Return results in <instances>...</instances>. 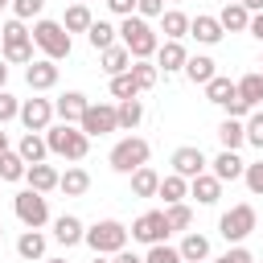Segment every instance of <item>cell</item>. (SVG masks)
<instances>
[{"instance_id":"obj_1","label":"cell","mask_w":263,"mask_h":263,"mask_svg":"<svg viewBox=\"0 0 263 263\" xmlns=\"http://www.w3.org/2000/svg\"><path fill=\"white\" fill-rule=\"evenodd\" d=\"M45 148L53 156H66V160H82L90 152V136L74 123H58V127H45Z\"/></svg>"},{"instance_id":"obj_2","label":"cell","mask_w":263,"mask_h":263,"mask_svg":"<svg viewBox=\"0 0 263 263\" xmlns=\"http://www.w3.org/2000/svg\"><path fill=\"white\" fill-rule=\"evenodd\" d=\"M29 33H33V45H37L49 62L70 58V33H66V25H62V21H45V16H37Z\"/></svg>"},{"instance_id":"obj_3","label":"cell","mask_w":263,"mask_h":263,"mask_svg":"<svg viewBox=\"0 0 263 263\" xmlns=\"http://www.w3.org/2000/svg\"><path fill=\"white\" fill-rule=\"evenodd\" d=\"M119 37H123V45H127V53L132 58H152L156 53V45H160V37L152 33V25L144 21V16H123V25H119Z\"/></svg>"},{"instance_id":"obj_4","label":"cell","mask_w":263,"mask_h":263,"mask_svg":"<svg viewBox=\"0 0 263 263\" xmlns=\"http://www.w3.org/2000/svg\"><path fill=\"white\" fill-rule=\"evenodd\" d=\"M82 242H86L95 255H115V251L127 247V226L115 222V218H103V222H95V226L82 234Z\"/></svg>"},{"instance_id":"obj_5","label":"cell","mask_w":263,"mask_h":263,"mask_svg":"<svg viewBox=\"0 0 263 263\" xmlns=\"http://www.w3.org/2000/svg\"><path fill=\"white\" fill-rule=\"evenodd\" d=\"M0 41H4V62H16V66H29L33 62V33L25 29V21H8L0 29Z\"/></svg>"},{"instance_id":"obj_6","label":"cell","mask_w":263,"mask_h":263,"mask_svg":"<svg viewBox=\"0 0 263 263\" xmlns=\"http://www.w3.org/2000/svg\"><path fill=\"white\" fill-rule=\"evenodd\" d=\"M148 156H152V148H148V140H140V136H127V140H119L115 148H111V168L115 173H136L140 164H148Z\"/></svg>"},{"instance_id":"obj_7","label":"cell","mask_w":263,"mask_h":263,"mask_svg":"<svg viewBox=\"0 0 263 263\" xmlns=\"http://www.w3.org/2000/svg\"><path fill=\"white\" fill-rule=\"evenodd\" d=\"M12 210H16V218L25 222V230H41V226L49 222V201H45V193H37V189L16 193V197H12Z\"/></svg>"},{"instance_id":"obj_8","label":"cell","mask_w":263,"mask_h":263,"mask_svg":"<svg viewBox=\"0 0 263 263\" xmlns=\"http://www.w3.org/2000/svg\"><path fill=\"white\" fill-rule=\"evenodd\" d=\"M255 230V205H230L222 218H218V234L226 238V242H242L247 234Z\"/></svg>"},{"instance_id":"obj_9","label":"cell","mask_w":263,"mask_h":263,"mask_svg":"<svg viewBox=\"0 0 263 263\" xmlns=\"http://www.w3.org/2000/svg\"><path fill=\"white\" fill-rule=\"evenodd\" d=\"M173 230H168V222H164V210H148V214H140L136 222H132V238L136 242H164Z\"/></svg>"},{"instance_id":"obj_10","label":"cell","mask_w":263,"mask_h":263,"mask_svg":"<svg viewBox=\"0 0 263 263\" xmlns=\"http://www.w3.org/2000/svg\"><path fill=\"white\" fill-rule=\"evenodd\" d=\"M78 127H82L86 136H107V132H115V127H119V123H115V107H111V103H86Z\"/></svg>"},{"instance_id":"obj_11","label":"cell","mask_w":263,"mask_h":263,"mask_svg":"<svg viewBox=\"0 0 263 263\" xmlns=\"http://www.w3.org/2000/svg\"><path fill=\"white\" fill-rule=\"evenodd\" d=\"M16 119L25 123V132H45L49 119H53V103H49V99H25Z\"/></svg>"},{"instance_id":"obj_12","label":"cell","mask_w":263,"mask_h":263,"mask_svg":"<svg viewBox=\"0 0 263 263\" xmlns=\"http://www.w3.org/2000/svg\"><path fill=\"white\" fill-rule=\"evenodd\" d=\"M205 164H210V160H205V152H201L197 144H185V148L173 152V173H181L185 181L197 177V173H205Z\"/></svg>"},{"instance_id":"obj_13","label":"cell","mask_w":263,"mask_h":263,"mask_svg":"<svg viewBox=\"0 0 263 263\" xmlns=\"http://www.w3.org/2000/svg\"><path fill=\"white\" fill-rule=\"evenodd\" d=\"M25 82H29L33 90H49V86H58V66H53L49 58H33V62L25 66Z\"/></svg>"},{"instance_id":"obj_14","label":"cell","mask_w":263,"mask_h":263,"mask_svg":"<svg viewBox=\"0 0 263 263\" xmlns=\"http://www.w3.org/2000/svg\"><path fill=\"white\" fill-rule=\"evenodd\" d=\"M189 197H197L201 205H214L222 197V181L214 173H197V177H189Z\"/></svg>"},{"instance_id":"obj_15","label":"cell","mask_w":263,"mask_h":263,"mask_svg":"<svg viewBox=\"0 0 263 263\" xmlns=\"http://www.w3.org/2000/svg\"><path fill=\"white\" fill-rule=\"evenodd\" d=\"M210 164H214V177H218V181H238L242 168H247V160H242L238 152H230V148H222Z\"/></svg>"},{"instance_id":"obj_16","label":"cell","mask_w":263,"mask_h":263,"mask_svg":"<svg viewBox=\"0 0 263 263\" xmlns=\"http://www.w3.org/2000/svg\"><path fill=\"white\" fill-rule=\"evenodd\" d=\"M25 181H29V189L49 193V189H58V168H53V164H45V160H37V164H29V168H25Z\"/></svg>"},{"instance_id":"obj_17","label":"cell","mask_w":263,"mask_h":263,"mask_svg":"<svg viewBox=\"0 0 263 263\" xmlns=\"http://www.w3.org/2000/svg\"><path fill=\"white\" fill-rule=\"evenodd\" d=\"M189 37H197L201 45H218V41H222L218 16H189Z\"/></svg>"},{"instance_id":"obj_18","label":"cell","mask_w":263,"mask_h":263,"mask_svg":"<svg viewBox=\"0 0 263 263\" xmlns=\"http://www.w3.org/2000/svg\"><path fill=\"white\" fill-rule=\"evenodd\" d=\"M185 45L181 41H164V45H156V66L164 70V74H173V70H185Z\"/></svg>"},{"instance_id":"obj_19","label":"cell","mask_w":263,"mask_h":263,"mask_svg":"<svg viewBox=\"0 0 263 263\" xmlns=\"http://www.w3.org/2000/svg\"><path fill=\"white\" fill-rule=\"evenodd\" d=\"M53 111L62 115V123H78L82 111H86V95H82V90H66V95L53 103Z\"/></svg>"},{"instance_id":"obj_20","label":"cell","mask_w":263,"mask_h":263,"mask_svg":"<svg viewBox=\"0 0 263 263\" xmlns=\"http://www.w3.org/2000/svg\"><path fill=\"white\" fill-rule=\"evenodd\" d=\"M58 189L66 193V197H82L86 189H90V173L86 168H66V173H58Z\"/></svg>"},{"instance_id":"obj_21","label":"cell","mask_w":263,"mask_h":263,"mask_svg":"<svg viewBox=\"0 0 263 263\" xmlns=\"http://www.w3.org/2000/svg\"><path fill=\"white\" fill-rule=\"evenodd\" d=\"M82 234H86V226H82L74 214H62V218L53 222V238H58L62 247H78V242H82Z\"/></svg>"},{"instance_id":"obj_22","label":"cell","mask_w":263,"mask_h":263,"mask_svg":"<svg viewBox=\"0 0 263 263\" xmlns=\"http://www.w3.org/2000/svg\"><path fill=\"white\" fill-rule=\"evenodd\" d=\"M218 25H222V33H242V29L251 25V12H247V4H222V12H218Z\"/></svg>"},{"instance_id":"obj_23","label":"cell","mask_w":263,"mask_h":263,"mask_svg":"<svg viewBox=\"0 0 263 263\" xmlns=\"http://www.w3.org/2000/svg\"><path fill=\"white\" fill-rule=\"evenodd\" d=\"M185 74H189V82L193 86H205L218 70H214V58H205V53H193V58H185Z\"/></svg>"},{"instance_id":"obj_24","label":"cell","mask_w":263,"mask_h":263,"mask_svg":"<svg viewBox=\"0 0 263 263\" xmlns=\"http://www.w3.org/2000/svg\"><path fill=\"white\" fill-rule=\"evenodd\" d=\"M140 119H144V103H140V99H119V107H115V123H119L123 132H136Z\"/></svg>"},{"instance_id":"obj_25","label":"cell","mask_w":263,"mask_h":263,"mask_svg":"<svg viewBox=\"0 0 263 263\" xmlns=\"http://www.w3.org/2000/svg\"><path fill=\"white\" fill-rule=\"evenodd\" d=\"M156 197H164V205H173V201L189 197V181H185L181 173H168V177H160V185H156Z\"/></svg>"},{"instance_id":"obj_26","label":"cell","mask_w":263,"mask_h":263,"mask_svg":"<svg viewBox=\"0 0 263 263\" xmlns=\"http://www.w3.org/2000/svg\"><path fill=\"white\" fill-rule=\"evenodd\" d=\"M160 29L168 41H181V37H189V16L181 8H168V12H160Z\"/></svg>"},{"instance_id":"obj_27","label":"cell","mask_w":263,"mask_h":263,"mask_svg":"<svg viewBox=\"0 0 263 263\" xmlns=\"http://www.w3.org/2000/svg\"><path fill=\"white\" fill-rule=\"evenodd\" d=\"M127 177H132V193H136V197H156V185H160L156 168L140 164V168H136V173H127Z\"/></svg>"},{"instance_id":"obj_28","label":"cell","mask_w":263,"mask_h":263,"mask_svg":"<svg viewBox=\"0 0 263 263\" xmlns=\"http://www.w3.org/2000/svg\"><path fill=\"white\" fill-rule=\"evenodd\" d=\"M177 251H181V259H185V263H201V259L210 255V238H205V234H197V230H189V234H185V242H181Z\"/></svg>"},{"instance_id":"obj_29","label":"cell","mask_w":263,"mask_h":263,"mask_svg":"<svg viewBox=\"0 0 263 263\" xmlns=\"http://www.w3.org/2000/svg\"><path fill=\"white\" fill-rule=\"evenodd\" d=\"M218 140H222V148L238 152V148L247 144V132H242V123H238V119H230V115H226V119L218 123Z\"/></svg>"},{"instance_id":"obj_30","label":"cell","mask_w":263,"mask_h":263,"mask_svg":"<svg viewBox=\"0 0 263 263\" xmlns=\"http://www.w3.org/2000/svg\"><path fill=\"white\" fill-rule=\"evenodd\" d=\"M16 152H21V160H25V164H37V160H45V156H49V148H45V140H41L37 132H25V140L16 144Z\"/></svg>"},{"instance_id":"obj_31","label":"cell","mask_w":263,"mask_h":263,"mask_svg":"<svg viewBox=\"0 0 263 263\" xmlns=\"http://www.w3.org/2000/svg\"><path fill=\"white\" fill-rule=\"evenodd\" d=\"M90 21H95V16H90V8H86L82 0H78V4H70V8H66V16H62L66 33H86V29H90Z\"/></svg>"},{"instance_id":"obj_32","label":"cell","mask_w":263,"mask_h":263,"mask_svg":"<svg viewBox=\"0 0 263 263\" xmlns=\"http://www.w3.org/2000/svg\"><path fill=\"white\" fill-rule=\"evenodd\" d=\"M16 255H21V259H41V255H45V234H41V230H25V234L16 238Z\"/></svg>"},{"instance_id":"obj_33","label":"cell","mask_w":263,"mask_h":263,"mask_svg":"<svg viewBox=\"0 0 263 263\" xmlns=\"http://www.w3.org/2000/svg\"><path fill=\"white\" fill-rule=\"evenodd\" d=\"M115 33H119L115 25H107V21H90V29H86V41H90V45L103 53L107 45H115Z\"/></svg>"},{"instance_id":"obj_34","label":"cell","mask_w":263,"mask_h":263,"mask_svg":"<svg viewBox=\"0 0 263 263\" xmlns=\"http://www.w3.org/2000/svg\"><path fill=\"white\" fill-rule=\"evenodd\" d=\"M127 66H132L127 45H107V49H103V70H107V74H123Z\"/></svg>"},{"instance_id":"obj_35","label":"cell","mask_w":263,"mask_h":263,"mask_svg":"<svg viewBox=\"0 0 263 263\" xmlns=\"http://www.w3.org/2000/svg\"><path fill=\"white\" fill-rule=\"evenodd\" d=\"M127 70H132V78H136V86H140V90H152V86H156V66H152L148 58H132V66H127Z\"/></svg>"},{"instance_id":"obj_36","label":"cell","mask_w":263,"mask_h":263,"mask_svg":"<svg viewBox=\"0 0 263 263\" xmlns=\"http://www.w3.org/2000/svg\"><path fill=\"white\" fill-rule=\"evenodd\" d=\"M234 95H238V86H234L230 78H218V74H214V78L205 82V99H210V103H218V107H222L226 99H234Z\"/></svg>"},{"instance_id":"obj_37","label":"cell","mask_w":263,"mask_h":263,"mask_svg":"<svg viewBox=\"0 0 263 263\" xmlns=\"http://www.w3.org/2000/svg\"><path fill=\"white\" fill-rule=\"evenodd\" d=\"M25 168H29V164L21 160V152H8V148L0 152V181H21Z\"/></svg>"},{"instance_id":"obj_38","label":"cell","mask_w":263,"mask_h":263,"mask_svg":"<svg viewBox=\"0 0 263 263\" xmlns=\"http://www.w3.org/2000/svg\"><path fill=\"white\" fill-rule=\"evenodd\" d=\"M164 222H168V230H189L193 210H189L185 201H173V205H164Z\"/></svg>"},{"instance_id":"obj_39","label":"cell","mask_w":263,"mask_h":263,"mask_svg":"<svg viewBox=\"0 0 263 263\" xmlns=\"http://www.w3.org/2000/svg\"><path fill=\"white\" fill-rule=\"evenodd\" d=\"M234 86H238V95H242L251 107H255V103H263V74H242Z\"/></svg>"},{"instance_id":"obj_40","label":"cell","mask_w":263,"mask_h":263,"mask_svg":"<svg viewBox=\"0 0 263 263\" xmlns=\"http://www.w3.org/2000/svg\"><path fill=\"white\" fill-rule=\"evenodd\" d=\"M111 95H115V99H136V95H140V86H136L132 70H123V74H111Z\"/></svg>"},{"instance_id":"obj_41","label":"cell","mask_w":263,"mask_h":263,"mask_svg":"<svg viewBox=\"0 0 263 263\" xmlns=\"http://www.w3.org/2000/svg\"><path fill=\"white\" fill-rule=\"evenodd\" d=\"M144 263H185V259H181L177 247H168V242H152L148 255H144Z\"/></svg>"},{"instance_id":"obj_42","label":"cell","mask_w":263,"mask_h":263,"mask_svg":"<svg viewBox=\"0 0 263 263\" xmlns=\"http://www.w3.org/2000/svg\"><path fill=\"white\" fill-rule=\"evenodd\" d=\"M45 8V0H12V16L16 21H37Z\"/></svg>"},{"instance_id":"obj_43","label":"cell","mask_w":263,"mask_h":263,"mask_svg":"<svg viewBox=\"0 0 263 263\" xmlns=\"http://www.w3.org/2000/svg\"><path fill=\"white\" fill-rule=\"evenodd\" d=\"M242 132H247V144H255V148L263 152V111H255V115L242 123Z\"/></svg>"},{"instance_id":"obj_44","label":"cell","mask_w":263,"mask_h":263,"mask_svg":"<svg viewBox=\"0 0 263 263\" xmlns=\"http://www.w3.org/2000/svg\"><path fill=\"white\" fill-rule=\"evenodd\" d=\"M242 181H247V189H251V193H263V156H259V160H251V164L242 168Z\"/></svg>"},{"instance_id":"obj_45","label":"cell","mask_w":263,"mask_h":263,"mask_svg":"<svg viewBox=\"0 0 263 263\" xmlns=\"http://www.w3.org/2000/svg\"><path fill=\"white\" fill-rule=\"evenodd\" d=\"M16 115H21V103H16L8 90H0V127H4L8 119H16Z\"/></svg>"},{"instance_id":"obj_46","label":"cell","mask_w":263,"mask_h":263,"mask_svg":"<svg viewBox=\"0 0 263 263\" xmlns=\"http://www.w3.org/2000/svg\"><path fill=\"white\" fill-rule=\"evenodd\" d=\"M222 107H226V115H230V119H242V115H251V103H247L242 95H234V99H226Z\"/></svg>"},{"instance_id":"obj_47","label":"cell","mask_w":263,"mask_h":263,"mask_svg":"<svg viewBox=\"0 0 263 263\" xmlns=\"http://www.w3.org/2000/svg\"><path fill=\"white\" fill-rule=\"evenodd\" d=\"M160 12H164V0H136V16L148 21V16H160Z\"/></svg>"},{"instance_id":"obj_48","label":"cell","mask_w":263,"mask_h":263,"mask_svg":"<svg viewBox=\"0 0 263 263\" xmlns=\"http://www.w3.org/2000/svg\"><path fill=\"white\" fill-rule=\"evenodd\" d=\"M214 263H255V259H251V251H242V247H230V251H226L222 259H214Z\"/></svg>"},{"instance_id":"obj_49","label":"cell","mask_w":263,"mask_h":263,"mask_svg":"<svg viewBox=\"0 0 263 263\" xmlns=\"http://www.w3.org/2000/svg\"><path fill=\"white\" fill-rule=\"evenodd\" d=\"M107 8H111L115 16H132V12H136V0H107Z\"/></svg>"},{"instance_id":"obj_50","label":"cell","mask_w":263,"mask_h":263,"mask_svg":"<svg viewBox=\"0 0 263 263\" xmlns=\"http://www.w3.org/2000/svg\"><path fill=\"white\" fill-rule=\"evenodd\" d=\"M247 33L263 41V12H251V25H247Z\"/></svg>"},{"instance_id":"obj_51","label":"cell","mask_w":263,"mask_h":263,"mask_svg":"<svg viewBox=\"0 0 263 263\" xmlns=\"http://www.w3.org/2000/svg\"><path fill=\"white\" fill-rule=\"evenodd\" d=\"M115 263H144V259H136L132 251H115Z\"/></svg>"},{"instance_id":"obj_52","label":"cell","mask_w":263,"mask_h":263,"mask_svg":"<svg viewBox=\"0 0 263 263\" xmlns=\"http://www.w3.org/2000/svg\"><path fill=\"white\" fill-rule=\"evenodd\" d=\"M247 4V12H263V0H242Z\"/></svg>"},{"instance_id":"obj_53","label":"cell","mask_w":263,"mask_h":263,"mask_svg":"<svg viewBox=\"0 0 263 263\" xmlns=\"http://www.w3.org/2000/svg\"><path fill=\"white\" fill-rule=\"evenodd\" d=\"M4 82H8V62L0 58V90H4Z\"/></svg>"},{"instance_id":"obj_54","label":"cell","mask_w":263,"mask_h":263,"mask_svg":"<svg viewBox=\"0 0 263 263\" xmlns=\"http://www.w3.org/2000/svg\"><path fill=\"white\" fill-rule=\"evenodd\" d=\"M4 148H8V136H4V132H0V152H4Z\"/></svg>"},{"instance_id":"obj_55","label":"cell","mask_w":263,"mask_h":263,"mask_svg":"<svg viewBox=\"0 0 263 263\" xmlns=\"http://www.w3.org/2000/svg\"><path fill=\"white\" fill-rule=\"evenodd\" d=\"M90 263H107V259H103V255H95V259H90Z\"/></svg>"},{"instance_id":"obj_56","label":"cell","mask_w":263,"mask_h":263,"mask_svg":"<svg viewBox=\"0 0 263 263\" xmlns=\"http://www.w3.org/2000/svg\"><path fill=\"white\" fill-rule=\"evenodd\" d=\"M45 263H66V259H45Z\"/></svg>"},{"instance_id":"obj_57","label":"cell","mask_w":263,"mask_h":263,"mask_svg":"<svg viewBox=\"0 0 263 263\" xmlns=\"http://www.w3.org/2000/svg\"><path fill=\"white\" fill-rule=\"evenodd\" d=\"M226 4H242V0H226Z\"/></svg>"},{"instance_id":"obj_58","label":"cell","mask_w":263,"mask_h":263,"mask_svg":"<svg viewBox=\"0 0 263 263\" xmlns=\"http://www.w3.org/2000/svg\"><path fill=\"white\" fill-rule=\"evenodd\" d=\"M4 4H12V0H0V8H4Z\"/></svg>"},{"instance_id":"obj_59","label":"cell","mask_w":263,"mask_h":263,"mask_svg":"<svg viewBox=\"0 0 263 263\" xmlns=\"http://www.w3.org/2000/svg\"><path fill=\"white\" fill-rule=\"evenodd\" d=\"M0 238H4V226H0Z\"/></svg>"},{"instance_id":"obj_60","label":"cell","mask_w":263,"mask_h":263,"mask_svg":"<svg viewBox=\"0 0 263 263\" xmlns=\"http://www.w3.org/2000/svg\"><path fill=\"white\" fill-rule=\"evenodd\" d=\"M259 66H263V58H259Z\"/></svg>"},{"instance_id":"obj_61","label":"cell","mask_w":263,"mask_h":263,"mask_svg":"<svg viewBox=\"0 0 263 263\" xmlns=\"http://www.w3.org/2000/svg\"><path fill=\"white\" fill-rule=\"evenodd\" d=\"M259 74H263V70H259Z\"/></svg>"},{"instance_id":"obj_62","label":"cell","mask_w":263,"mask_h":263,"mask_svg":"<svg viewBox=\"0 0 263 263\" xmlns=\"http://www.w3.org/2000/svg\"><path fill=\"white\" fill-rule=\"evenodd\" d=\"M82 4H86V0H82Z\"/></svg>"}]
</instances>
